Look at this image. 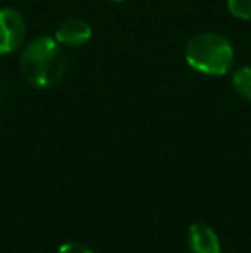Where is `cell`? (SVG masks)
<instances>
[{
    "label": "cell",
    "instance_id": "6da1fadb",
    "mask_svg": "<svg viewBox=\"0 0 251 253\" xmlns=\"http://www.w3.org/2000/svg\"><path fill=\"white\" fill-rule=\"evenodd\" d=\"M66 55L57 40L38 37L24 48L19 60V71L30 84L48 88L57 84L66 73Z\"/></svg>",
    "mask_w": 251,
    "mask_h": 253
},
{
    "label": "cell",
    "instance_id": "7a4b0ae2",
    "mask_svg": "<svg viewBox=\"0 0 251 253\" xmlns=\"http://www.w3.org/2000/svg\"><path fill=\"white\" fill-rule=\"evenodd\" d=\"M186 60L194 71L208 76H222L234 64V50L225 37L218 33H201L186 45Z\"/></svg>",
    "mask_w": 251,
    "mask_h": 253
},
{
    "label": "cell",
    "instance_id": "3957f363",
    "mask_svg": "<svg viewBox=\"0 0 251 253\" xmlns=\"http://www.w3.org/2000/svg\"><path fill=\"white\" fill-rule=\"evenodd\" d=\"M26 37V24L17 10L0 9V53H10L21 47Z\"/></svg>",
    "mask_w": 251,
    "mask_h": 253
},
{
    "label": "cell",
    "instance_id": "277c9868",
    "mask_svg": "<svg viewBox=\"0 0 251 253\" xmlns=\"http://www.w3.org/2000/svg\"><path fill=\"white\" fill-rule=\"evenodd\" d=\"M188 247L191 253H222L217 233L203 222L193 224L188 229Z\"/></svg>",
    "mask_w": 251,
    "mask_h": 253
},
{
    "label": "cell",
    "instance_id": "5b68a950",
    "mask_svg": "<svg viewBox=\"0 0 251 253\" xmlns=\"http://www.w3.org/2000/svg\"><path fill=\"white\" fill-rule=\"evenodd\" d=\"M91 38V26L84 19L72 17L59 26L55 33V40L67 47H81Z\"/></svg>",
    "mask_w": 251,
    "mask_h": 253
},
{
    "label": "cell",
    "instance_id": "8992f818",
    "mask_svg": "<svg viewBox=\"0 0 251 253\" xmlns=\"http://www.w3.org/2000/svg\"><path fill=\"white\" fill-rule=\"evenodd\" d=\"M232 88L241 98L251 102V67H239L232 74Z\"/></svg>",
    "mask_w": 251,
    "mask_h": 253
},
{
    "label": "cell",
    "instance_id": "52a82bcc",
    "mask_svg": "<svg viewBox=\"0 0 251 253\" xmlns=\"http://www.w3.org/2000/svg\"><path fill=\"white\" fill-rule=\"evenodd\" d=\"M227 9L238 19H251V0H227Z\"/></svg>",
    "mask_w": 251,
    "mask_h": 253
},
{
    "label": "cell",
    "instance_id": "ba28073f",
    "mask_svg": "<svg viewBox=\"0 0 251 253\" xmlns=\"http://www.w3.org/2000/svg\"><path fill=\"white\" fill-rule=\"evenodd\" d=\"M57 253H95V252L91 248H88L86 245L79 243V241H67V243L61 245Z\"/></svg>",
    "mask_w": 251,
    "mask_h": 253
},
{
    "label": "cell",
    "instance_id": "9c48e42d",
    "mask_svg": "<svg viewBox=\"0 0 251 253\" xmlns=\"http://www.w3.org/2000/svg\"><path fill=\"white\" fill-rule=\"evenodd\" d=\"M0 97H2V88H0Z\"/></svg>",
    "mask_w": 251,
    "mask_h": 253
},
{
    "label": "cell",
    "instance_id": "30bf717a",
    "mask_svg": "<svg viewBox=\"0 0 251 253\" xmlns=\"http://www.w3.org/2000/svg\"><path fill=\"white\" fill-rule=\"evenodd\" d=\"M115 2H122V0H115Z\"/></svg>",
    "mask_w": 251,
    "mask_h": 253
}]
</instances>
